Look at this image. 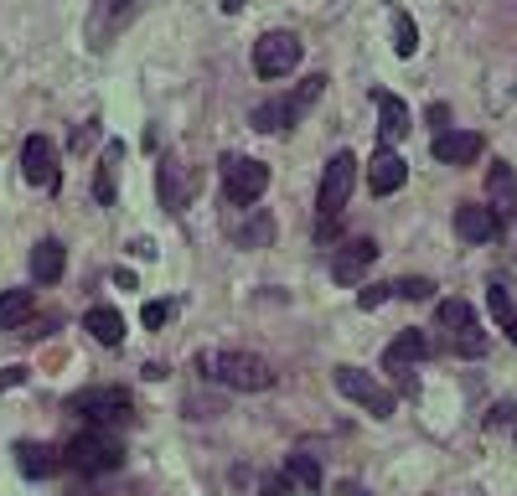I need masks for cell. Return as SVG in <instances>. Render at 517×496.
Instances as JSON below:
<instances>
[{
	"mask_svg": "<svg viewBox=\"0 0 517 496\" xmlns=\"http://www.w3.org/2000/svg\"><path fill=\"white\" fill-rule=\"evenodd\" d=\"M197 367L207 372L212 383H223L233 393H264V388H275V367H269L264 357H254V352H238V347L202 352Z\"/></svg>",
	"mask_w": 517,
	"mask_h": 496,
	"instance_id": "obj_1",
	"label": "cell"
},
{
	"mask_svg": "<svg viewBox=\"0 0 517 496\" xmlns=\"http://www.w3.org/2000/svg\"><path fill=\"white\" fill-rule=\"evenodd\" d=\"M63 465H68V471H78V476H109V471L125 465V445L114 440V429H94V424H88L83 434H73V440H68Z\"/></svg>",
	"mask_w": 517,
	"mask_h": 496,
	"instance_id": "obj_2",
	"label": "cell"
},
{
	"mask_svg": "<svg viewBox=\"0 0 517 496\" xmlns=\"http://www.w3.org/2000/svg\"><path fill=\"white\" fill-rule=\"evenodd\" d=\"M326 93V78L321 73H311V78H300L295 83V93H285V99H269V104H259L254 109V130H264V135H280V130H295L300 119H306V109Z\"/></svg>",
	"mask_w": 517,
	"mask_h": 496,
	"instance_id": "obj_3",
	"label": "cell"
},
{
	"mask_svg": "<svg viewBox=\"0 0 517 496\" xmlns=\"http://www.w3.org/2000/svg\"><path fill=\"white\" fill-rule=\"evenodd\" d=\"M352 181H357V155L337 150L321 171V192H316V217L321 223H342V207L352 197Z\"/></svg>",
	"mask_w": 517,
	"mask_h": 496,
	"instance_id": "obj_4",
	"label": "cell"
},
{
	"mask_svg": "<svg viewBox=\"0 0 517 496\" xmlns=\"http://www.w3.org/2000/svg\"><path fill=\"white\" fill-rule=\"evenodd\" d=\"M68 414H78L94 429H119L130 419V393L125 388H83V393L68 398Z\"/></svg>",
	"mask_w": 517,
	"mask_h": 496,
	"instance_id": "obj_5",
	"label": "cell"
},
{
	"mask_svg": "<svg viewBox=\"0 0 517 496\" xmlns=\"http://www.w3.org/2000/svg\"><path fill=\"white\" fill-rule=\"evenodd\" d=\"M223 192L233 207H254L269 192V166L254 161V155H223Z\"/></svg>",
	"mask_w": 517,
	"mask_h": 496,
	"instance_id": "obj_6",
	"label": "cell"
},
{
	"mask_svg": "<svg viewBox=\"0 0 517 496\" xmlns=\"http://www.w3.org/2000/svg\"><path fill=\"white\" fill-rule=\"evenodd\" d=\"M300 52H306V47H300L295 31H264V37L254 42V73L259 78H290Z\"/></svg>",
	"mask_w": 517,
	"mask_h": 496,
	"instance_id": "obj_7",
	"label": "cell"
},
{
	"mask_svg": "<svg viewBox=\"0 0 517 496\" xmlns=\"http://www.w3.org/2000/svg\"><path fill=\"white\" fill-rule=\"evenodd\" d=\"M135 16H140V0H94L88 6V47L104 52Z\"/></svg>",
	"mask_w": 517,
	"mask_h": 496,
	"instance_id": "obj_8",
	"label": "cell"
},
{
	"mask_svg": "<svg viewBox=\"0 0 517 496\" xmlns=\"http://www.w3.org/2000/svg\"><path fill=\"white\" fill-rule=\"evenodd\" d=\"M21 176L32 181V186H42V192H57V186H63V171H57V145L47 135H26V145H21Z\"/></svg>",
	"mask_w": 517,
	"mask_h": 496,
	"instance_id": "obj_9",
	"label": "cell"
},
{
	"mask_svg": "<svg viewBox=\"0 0 517 496\" xmlns=\"http://www.w3.org/2000/svg\"><path fill=\"white\" fill-rule=\"evenodd\" d=\"M337 388H342L352 403H362L373 419H388V414H393V393H388L378 378H368L362 367H337Z\"/></svg>",
	"mask_w": 517,
	"mask_h": 496,
	"instance_id": "obj_10",
	"label": "cell"
},
{
	"mask_svg": "<svg viewBox=\"0 0 517 496\" xmlns=\"http://www.w3.org/2000/svg\"><path fill=\"white\" fill-rule=\"evenodd\" d=\"M373 264H378V243L373 238H352L342 248H331V279H337V285H357Z\"/></svg>",
	"mask_w": 517,
	"mask_h": 496,
	"instance_id": "obj_11",
	"label": "cell"
},
{
	"mask_svg": "<svg viewBox=\"0 0 517 496\" xmlns=\"http://www.w3.org/2000/svg\"><path fill=\"white\" fill-rule=\"evenodd\" d=\"M455 233H461L466 243H492L502 233V212L481 207V202H461L455 207Z\"/></svg>",
	"mask_w": 517,
	"mask_h": 496,
	"instance_id": "obj_12",
	"label": "cell"
},
{
	"mask_svg": "<svg viewBox=\"0 0 517 496\" xmlns=\"http://www.w3.org/2000/svg\"><path fill=\"white\" fill-rule=\"evenodd\" d=\"M430 150H435L440 166H471V161H481L486 140H481L476 130H445V135H435Z\"/></svg>",
	"mask_w": 517,
	"mask_h": 496,
	"instance_id": "obj_13",
	"label": "cell"
},
{
	"mask_svg": "<svg viewBox=\"0 0 517 496\" xmlns=\"http://www.w3.org/2000/svg\"><path fill=\"white\" fill-rule=\"evenodd\" d=\"M228 238L243 243V248H264L269 238H275V217L259 212V207H249V223H243L238 207H233V212H228Z\"/></svg>",
	"mask_w": 517,
	"mask_h": 496,
	"instance_id": "obj_14",
	"label": "cell"
},
{
	"mask_svg": "<svg viewBox=\"0 0 517 496\" xmlns=\"http://www.w3.org/2000/svg\"><path fill=\"white\" fill-rule=\"evenodd\" d=\"M378 99V135H383V145H399L404 135H409V104L399 99V93H373Z\"/></svg>",
	"mask_w": 517,
	"mask_h": 496,
	"instance_id": "obj_15",
	"label": "cell"
},
{
	"mask_svg": "<svg viewBox=\"0 0 517 496\" xmlns=\"http://www.w3.org/2000/svg\"><path fill=\"white\" fill-rule=\"evenodd\" d=\"M404 181H409V166H404L393 150H378V155H373V166H368V186H373V197H393Z\"/></svg>",
	"mask_w": 517,
	"mask_h": 496,
	"instance_id": "obj_16",
	"label": "cell"
},
{
	"mask_svg": "<svg viewBox=\"0 0 517 496\" xmlns=\"http://www.w3.org/2000/svg\"><path fill=\"white\" fill-rule=\"evenodd\" d=\"M16 471L21 476H52V471H63V450H52V445H37V440H21L16 445Z\"/></svg>",
	"mask_w": 517,
	"mask_h": 496,
	"instance_id": "obj_17",
	"label": "cell"
},
{
	"mask_svg": "<svg viewBox=\"0 0 517 496\" xmlns=\"http://www.w3.org/2000/svg\"><path fill=\"white\" fill-rule=\"evenodd\" d=\"M192 186H197V176H192L187 166H176V161L161 166V202H166V212H187Z\"/></svg>",
	"mask_w": 517,
	"mask_h": 496,
	"instance_id": "obj_18",
	"label": "cell"
},
{
	"mask_svg": "<svg viewBox=\"0 0 517 496\" xmlns=\"http://www.w3.org/2000/svg\"><path fill=\"white\" fill-rule=\"evenodd\" d=\"M83 331L99 341V347H119V341H125V316H119L114 305H94L83 316Z\"/></svg>",
	"mask_w": 517,
	"mask_h": 496,
	"instance_id": "obj_19",
	"label": "cell"
},
{
	"mask_svg": "<svg viewBox=\"0 0 517 496\" xmlns=\"http://www.w3.org/2000/svg\"><path fill=\"white\" fill-rule=\"evenodd\" d=\"M424 352H430V341H424V331H404L399 341H393V347L383 352V367L388 372H409Z\"/></svg>",
	"mask_w": 517,
	"mask_h": 496,
	"instance_id": "obj_20",
	"label": "cell"
},
{
	"mask_svg": "<svg viewBox=\"0 0 517 496\" xmlns=\"http://www.w3.org/2000/svg\"><path fill=\"white\" fill-rule=\"evenodd\" d=\"M119 166H125V140H109L104 145V161H99V176H94V197L104 207H114V176H119Z\"/></svg>",
	"mask_w": 517,
	"mask_h": 496,
	"instance_id": "obj_21",
	"label": "cell"
},
{
	"mask_svg": "<svg viewBox=\"0 0 517 496\" xmlns=\"http://www.w3.org/2000/svg\"><path fill=\"white\" fill-rule=\"evenodd\" d=\"M486 192H492V207L507 217V212H517V171L512 166H492V171H486Z\"/></svg>",
	"mask_w": 517,
	"mask_h": 496,
	"instance_id": "obj_22",
	"label": "cell"
},
{
	"mask_svg": "<svg viewBox=\"0 0 517 496\" xmlns=\"http://www.w3.org/2000/svg\"><path fill=\"white\" fill-rule=\"evenodd\" d=\"M63 243L57 238H42L37 248H32V274L42 279V285H57V279H63Z\"/></svg>",
	"mask_w": 517,
	"mask_h": 496,
	"instance_id": "obj_23",
	"label": "cell"
},
{
	"mask_svg": "<svg viewBox=\"0 0 517 496\" xmlns=\"http://www.w3.org/2000/svg\"><path fill=\"white\" fill-rule=\"evenodd\" d=\"M32 310H37V295L32 290H6L0 295V331H16L32 321Z\"/></svg>",
	"mask_w": 517,
	"mask_h": 496,
	"instance_id": "obj_24",
	"label": "cell"
},
{
	"mask_svg": "<svg viewBox=\"0 0 517 496\" xmlns=\"http://www.w3.org/2000/svg\"><path fill=\"white\" fill-rule=\"evenodd\" d=\"M285 476L306 496H321V465H316V455H290L285 460Z\"/></svg>",
	"mask_w": 517,
	"mask_h": 496,
	"instance_id": "obj_25",
	"label": "cell"
},
{
	"mask_svg": "<svg viewBox=\"0 0 517 496\" xmlns=\"http://www.w3.org/2000/svg\"><path fill=\"white\" fill-rule=\"evenodd\" d=\"M486 300H492V316H497V326L512 336V347H517V305H512V295H507L502 285H492V290H486Z\"/></svg>",
	"mask_w": 517,
	"mask_h": 496,
	"instance_id": "obj_26",
	"label": "cell"
},
{
	"mask_svg": "<svg viewBox=\"0 0 517 496\" xmlns=\"http://www.w3.org/2000/svg\"><path fill=\"white\" fill-rule=\"evenodd\" d=\"M450 352L455 357H481L486 352V331L471 321V326H461V331H450Z\"/></svg>",
	"mask_w": 517,
	"mask_h": 496,
	"instance_id": "obj_27",
	"label": "cell"
},
{
	"mask_svg": "<svg viewBox=\"0 0 517 496\" xmlns=\"http://www.w3.org/2000/svg\"><path fill=\"white\" fill-rule=\"evenodd\" d=\"M393 52H399V57H414V52H419V26H414L404 11H393Z\"/></svg>",
	"mask_w": 517,
	"mask_h": 496,
	"instance_id": "obj_28",
	"label": "cell"
},
{
	"mask_svg": "<svg viewBox=\"0 0 517 496\" xmlns=\"http://www.w3.org/2000/svg\"><path fill=\"white\" fill-rule=\"evenodd\" d=\"M435 316H440V326H445V331H461V326H471V321H476V310H471L466 300H440V305H435Z\"/></svg>",
	"mask_w": 517,
	"mask_h": 496,
	"instance_id": "obj_29",
	"label": "cell"
},
{
	"mask_svg": "<svg viewBox=\"0 0 517 496\" xmlns=\"http://www.w3.org/2000/svg\"><path fill=\"white\" fill-rule=\"evenodd\" d=\"M486 429H507V434H517V403H492V409H486Z\"/></svg>",
	"mask_w": 517,
	"mask_h": 496,
	"instance_id": "obj_30",
	"label": "cell"
},
{
	"mask_svg": "<svg viewBox=\"0 0 517 496\" xmlns=\"http://www.w3.org/2000/svg\"><path fill=\"white\" fill-rule=\"evenodd\" d=\"M393 295H399V300H430L435 285H430V279H399V285H393Z\"/></svg>",
	"mask_w": 517,
	"mask_h": 496,
	"instance_id": "obj_31",
	"label": "cell"
},
{
	"mask_svg": "<svg viewBox=\"0 0 517 496\" xmlns=\"http://www.w3.org/2000/svg\"><path fill=\"white\" fill-rule=\"evenodd\" d=\"M94 140H99V119H83V124H73V135H68V145H73V150H88Z\"/></svg>",
	"mask_w": 517,
	"mask_h": 496,
	"instance_id": "obj_32",
	"label": "cell"
},
{
	"mask_svg": "<svg viewBox=\"0 0 517 496\" xmlns=\"http://www.w3.org/2000/svg\"><path fill=\"white\" fill-rule=\"evenodd\" d=\"M166 316H171V305H166V300H150V305L140 310V321H145L150 331H156V326H166Z\"/></svg>",
	"mask_w": 517,
	"mask_h": 496,
	"instance_id": "obj_33",
	"label": "cell"
},
{
	"mask_svg": "<svg viewBox=\"0 0 517 496\" xmlns=\"http://www.w3.org/2000/svg\"><path fill=\"white\" fill-rule=\"evenodd\" d=\"M388 295H393V285H368V290L357 295V305H362V310H378V305H383Z\"/></svg>",
	"mask_w": 517,
	"mask_h": 496,
	"instance_id": "obj_34",
	"label": "cell"
},
{
	"mask_svg": "<svg viewBox=\"0 0 517 496\" xmlns=\"http://www.w3.org/2000/svg\"><path fill=\"white\" fill-rule=\"evenodd\" d=\"M290 486H295L290 476H264V481H259V491H264V496H290Z\"/></svg>",
	"mask_w": 517,
	"mask_h": 496,
	"instance_id": "obj_35",
	"label": "cell"
},
{
	"mask_svg": "<svg viewBox=\"0 0 517 496\" xmlns=\"http://www.w3.org/2000/svg\"><path fill=\"white\" fill-rule=\"evenodd\" d=\"M26 383V367H0V393H11Z\"/></svg>",
	"mask_w": 517,
	"mask_h": 496,
	"instance_id": "obj_36",
	"label": "cell"
},
{
	"mask_svg": "<svg viewBox=\"0 0 517 496\" xmlns=\"http://www.w3.org/2000/svg\"><path fill=\"white\" fill-rule=\"evenodd\" d=\"M430 124H435V130L445 135V124H450V109H445V104H430Z\"/></svg>",
	"mask_w": 517,
	"mask_h": 496,
	"instance_id": "obj_37",
	"label": "cell"
},
{
	"mask_svg": "<svg viewBox=\"0 0 517 496\" xmlns=\"http://www.w3.org/2000/svg\"><path fill=\"white\" fill-rule=\"evenodd\" d=\"M243 6H249V0H223V11H228V16H238Z\"/></svg>",
	"mask_w": 517,
	"mask_h": 496,
	"instance_id": "obj_38",
	"label": "cell"
}]
</instances>
